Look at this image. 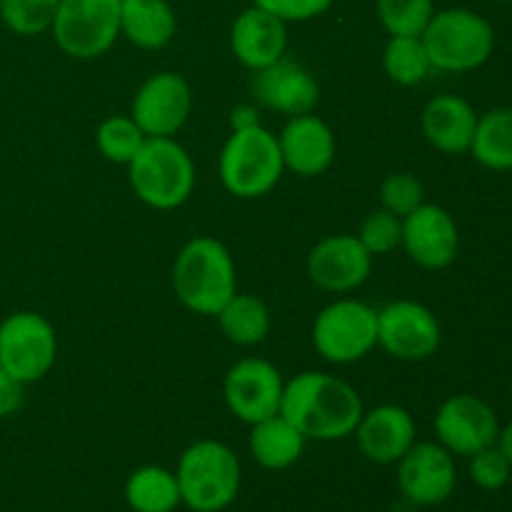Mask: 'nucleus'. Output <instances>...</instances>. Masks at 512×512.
<instances>
[{
	"label": "nucleus",
	"instance_id": "1",
	"mask_svg": "<svg viewBox=\"0 0 512 512\" xmlns=\"http://www.w3.org/2000/svg\"><path fill=\"white\" fill-rule=\"evenodd\" d=\"M363 413V400L353 385L315 370H305L285 383L280 403V415L295 425L305 440L320 443L350 438Z\"/></svg>",
	"mask_w": 512,
	"mask_h": 512
},
{
	"label": "nucleus",
	"instance_id": "2",
	"mask_svg": "<svg viewBox=\"0 0 512 512\" xmlns=\"http://www.w3.org/2000/svg\"><path fill=\"white\" fill-rule=\"evenodd\" d=\"M173 290L190 313L215 318L238 293V270L230 250L210 235L188 240L175 255Z\"/></svg>",
	"mask_w": 512,
	"mask_h": 512
},
{
	"label": "nucleus",
	"instance_id": "3",
	"mask_svg": "<svg viewBox=\"0 0 512 512\" xmlns=\"http://www.w3.org/2000/svg\"><path fill=\"white\" fill-rule=\"evenodd\" d=\"M180 500L193 512H223L235 503L243 468L233 450L220 440H198L183 450L175 468Z\"/></svg>",
	"mask_w": 512,
	"mask_h": 512
},
{
	"label": "nucleus",
	"instance_id": "4",
	"mask_svg": "<svg viewBox=\"0 0 512 512\" xmlns=\"http://www.w3.org/2000/svg\"><path fill=\"white\" fill-rule=\"evenodd\" d=\"M135 198L153 210H175L195 190V163L175 138H145L128 165Z\"/></svg>",
	"mask_w": 512,
	"mask_h": 512
},
{
	"label": "nucleus",
	"instance_id": "5",
	"mask_svg": "<svg viewBox=\"0 0 512 512\" xmlns=\"http://www.w3.org/2000/svg\"><path fill=\"white\" fill-rule=\"evenodd\" d=\"M283 153L278 135L263 128L233 130L218 158V175L223 188L238 200H255L268 195L283 178Z\"/></svg>",
	"mask_w": 512,
	"mask_h": 512
},
{
	"label": "nucleus",
	"instance_id": "6",
	"mask_svg": "<svg viewBox=\"0 0 512 512\" xmlns=\"http://www.w3.org/2000/svg\"><path fill=\"white\" fill-rule=\"evenodd\" d=\"M420 38L433 70L443 73H470L483 68L495 50L493 25L468 8L435 10Z\"/></svg>",
	"mask_w": 512,
	"mask_h": 512
},
{
	"label": "nucleus",
	"instance_id": "7",
	"mask_svg": "<svg viewBox=\"0 0 512 512\" xmlns=\"http://www.w3.org/2000/svg\"><path fill=\"white\" fill-rule=\"evenodd\" d=\"M313 348L333 365H350L378 348V310L355 298L325 305L313 323Z\"/></svg>",
	"mask_w": 512,
	"mask_h": 512
},
{
	"label": "nucleus",
	"instance_id": "8",
	"mask_svg": "<svg viewBox=\"0 0 512 512\" xmlns=\"http://www.w3.org/2000/svg\"><path fill=\"white\" fill-rule=\"evenodd\" d=\"M50 33L68 58H100L120 38V0H60Z\"/></svg>",
	"mask_w": 512,
	"mask_h": 512
},
{
	"label": "nucleus",
	"instance_id": "9",
	"mask_svg": "<svg viewBox=\"0 0 512 512\" xmlns=\"http://www.w3.org/2000/svg\"><path fill=\"white\" fill-rule=\"evenodd\" d=\"M58 358L53 323L35 310H18L0 320V368L18 383L43 380Z\"/></svg>",
	"mask_w": 512,
	"mask_h": 512
},
{
	"label": "nucleus",
	"instance_id": "10",
	"mask_svg": "<svg viewBox=\"0 0 512 512\" xmlns=\"http://www.w3.org/2000/svg\"><path fill=\"white\" fill-rule=\"evenodd\" d=\"M443 330L433 310L415 300H395L378 310V345L393 358L420 363L438 353Z\"/></svg>",
	"mask_w": 512,
	"mask_h": 512
},
{
	"label": "nucleus",
	"instance_id": "11",
	"mask_svg": "<svg viewBox=\"0 0 512 512\" xmlns=\"http://www.w3.org/2000/svg\"><path fill=\"white\" fill-rule=\"evenodd\" d=\"M193 113V90L180 73L160 70L140 83L130 118L148 138H173Z\"/></svg>",
	"mask_w": 512,
	"mask_h": 512
},
{
	"label": "nucleus",
	"instance_id": "12",
	"mask_svg": "<svg viewBox=\"0 0 512 512\" xmlns=\"http://www.w3.org/2000/svg\"><path fill=\"white\" fill-rule=\"evenodd\" d=\"M285 380L270 360L243 358L223 380V398L230 413L245 425H255L280 413Z\"/></svg>",
	"mask_w": 512,
	"mask_h": 512
},
{
	"label": "nucleus",
	"instance_id": "13",
	"mask_svg": "<svg viewBox=\"0 0 512 512\" xmlns=\"http://www.w3.org/2000/svg\"><path fill=\"white\" fill-rule=\"evenodd\" d=\"M435 435L445 450L460 458L480 453L495 445L500 433V420L495 410L478 395H450L435 413Z\"/></svg>",
	"mask_w": 512,
	"mask_h": 512
},
{
	"label": "nucleus",
	"instance_id": "14",
	"mask_svg": "<svg viewBox=\"0 0 512 512\" xmlns=\"http://www.w3.org/2000/svg\"><path fill=\"white\" fill-rule=\"evenodd\" d=\"M305 270L315 288L333 295H345L358 290L370 278L373 255L365 250L358 235H328L313 245Z\"/></svg>",
	"mask_w": 512,
	"mask_h": 512
},
{
	"label": "nucleus",
	"instance_id": "15",
	"mask_svg": "<svg viewBox=\"0 0 512 512\" xmlns=\"http://www.w3.org/2000/svg\"><path fill=\"white\" fill-rule=\"evenodd\" d=\"M398 485L408 503L433 508L455 493V455L440 443H418L398 460Z\"/></svg>",
	"mask_w": 512,
	"mask_h": 512
},
{
	"label": "nucleus",
	"instance_id": "16",
	"mask_svg": "<svg viewBox=\"0 0 512 512\" xmlns=\"http://www.w3.org/2000/svg\"><path fill=\"white\" fill-rule=\"evenodd\" d=\"M408 258L425 270H443L458 258L460 230L453 215L423 203L403 218V243Z\"/></svg>",
	"mask_w": 512,
	"mask_h": 512
},
{
	"label": "nucleus",
	"instance_id": "17",
	"mask_svg": "<svg viewBox=\"0 0 512 512\" xmlns=\"http://www.w3.org/2000/svg\"><path fill=\"white\" fill-rule=\"evenodd\" d=\"M250 93L255 103L280 115L313 113L320 100L318 80L308 68L288 58L275 60L268 68H260L250 80Z\"/></svg>",
	"mask_w": 512,
	"mask_h": 512
},
{
	"label": "nucleus",
	"instance_id": "18",
	"mask_svg": "<svg viewBox=\"0 0 512 512\" xmlns=\"http://www.w3.org/2000/svg\"><path fill=\"white\" fill-rule=\"evenodd\" d=\"M285 170L300 178H318L333 165L338 143L335 133L323 118L313 113L293 115L278 135Z\"/></svg>",
	"mask_w": 512,
	"mask_h": 512
},
{
	"label": "nucleus",
	"instance_id": "19",
	"mask_svg": "<svg viewBox=\"0 0 512 512\" xmlns=\"http://www.w3.org/2000/svg\"><path fill=\"white\" fill-rule=\"evenodd\" d=\"M353 435L370 463L395 465L415 445L418 428L413 415L400 405H378L365 410Z\"/></svg>",
	"mask_w": 512,
	"mask_h": 512
},
{
	"label": "nucleus",
	"instance_id": "20",
	"mask_svg": "<svg viewBox=\"0 0 512 512\" xmlns=\"http://www.w3.org/2000/svg\"><path fill=\"white\" fill-rule=\"evenodd\" d=\"M285 48H288V23L260 5L253 3L233 20L230 50L235 60L253 73L285 58Z\"/></svg>",
	"mask_w": 512,
	"mask_h": 512
},
{
	"label": "nucleus",
	"instance_id": "21",
	"mask_svg": "<svg viewBox=\"0 0 512 512\" xmlns=\"http://www.w3.org/2000/svg\"><path fill=\"white\" fill-rule=\"evenodd\" d=\"M478 113L465 98L453 93L435 95L420 115L425 140L445 155L470 153Z\"/></svg>",
	"mask_w": 512,
	"mask_h": 512
},
{
	"label": "nucleus",
	"instance_id": "22",
	"mask_svg": "<svg viewBox=\"0 0 512 512\" xmlns=\"http://www.w3.org/2000/svg\"><path fill=\"white\" fill-rule=\"evenodd\" d=\"M178 18L168 0H120V35L140 50H160L175 38Z\"/></svg>",
	"mask_w": 512,
	"mask_h": 512
},
{
	"label": "nucleus",
	"instance_id": "23",
	"mask_svg": "<svg viewBox=\"0 0 512 512\" xmlns=\"http://www.w3.org/2000/svg\"><path fill=\"white\" fill-rule=\"evenodd\" d=\"M248 448L255 463L263 470H288L303 458L305 438L283 415H273L250 425Z\"/></svg>",
	"mask_w": 512,
	"mask_h": 512
},
{
	"label": "nucleus",
	"instance_id": "24",
	"mask_svg": "<svg viewBox=\"0 0 512 512\" xmlns=\"http://www.w3.org/2000/svg\"><path fill=\"white\" fill-rule=\"evenodd\" d=\"M125 503L133 512H173L183 505L178 478L160 465H143L125 480Z\"/></svg>",
	"mask_w": 512,
	"mask_h": 512
},
{
	"label": "nucleus",
	"instance_id": "25",
	"mask_svg": "<svg viewBox=\"0 0 512 512\" xmlns=\"http://www.w3.org/2000/svg\"><path fill=\"white\" fill-rule=\"evenodd\" d=\"M215 318L225 338L240 348L263 343L270 333V310L258 295L235 293Z\"/></svg>",
	"mask_w": 512,
	"mask_h": 512
},
{
	"label": "nucleus",
	"instance_id": "26",
	"mask_svg": "<svg viewBox=\"0 0 512 512\" xmlns=\"http://www.w3.org/2000/svg\"><path fill=\"white\" fill-rule=\"evenodd\" d=\"M470 155L495 173L512 170V108H493L478 115Z\"/></svg>",
	"mask_w": 512,
	"mask_h": 512
},
{
	"label": "nucleus",
	"instance_id": "27",
	"mask_svg": "<svg viewBox=\"0 0 512 512\" xmlns=\"http://www.w3.org/2000/svg\"><path fill=\"white\" fill-rule=\"evenodd\" d=\"M383 70L395 85H403V88L423 83L433 70L423 38L420 35H390L383 50Z\"/></svg>",
	"mask_w": 512,
	"mask_h": 512
},
{
	"label": "nucleus",
	"instance_id": "28",
	"mask_svg": "<svg viewBox=\"0 0 512 512\" xmlns=\"http://www.w3.org/2000/svg\"><path fill=\"white\" fill-rule=\"evenodd\" d=\"M148 135L138 128L130 115H110L95 130V145L108 163L128 165L143 148Z\"/></svg>",
	"mask_w": 512,
	"mask_h": 512
},
{
	"label": "nucleus",
	"instance_id": "29",
	"mask_svg": "<svg viewBox=\"0 0 512 512\" xmlns=\"http://www.w3.org/2000/svg\"><path fill=\"white\" fill-rule=\"evenodd\" d=\"M375 13L388 35H423L435 15L433 0H375Z\"/></svg>",
	"mask_w": 512,
	"mask_h": 512
},
{
	"label": "nucleus",
	"instance_id": "30",
	"mask_svg": "<svg viewBox=\"0 0 512 512\" xmlns=\"http://www.w3.org/2000/svg\"><path fill=\"white\" fill-rule=\"evenodd\" d=\"M58 5L60 0H3L0 18H3L5 28L13 30L15 35L33 38V35H43L45 30H50Z\"/></svg>",
	"mask_w": 512,
	"mask_h": 512
},
{
	"label": "nucleus",
	"instance_id": "31",
	"mask_svg": "<svg viewBox=\"0 0 512 512\" xmlns=\"http://www.w3.org/2000/svg\"><path fill=\"white\" fill-rule=\"evenodd\" d=\"M358 240L370 255H388L403 243V220L388 210H375L363 220L358 230Z\"/></svg>",
	"mask_w": 512,
	"mask_h": 512
},
{
	"label": "nucleus",
	"instance_id": "32",
	"mask_svg": "<svg viewBox=\"0 0 512 512\" xmlns=\"http://www.w3.org/2000/svg\"><path fill=\"white\" fill-rule=\"evenodd\" d=\"M380 203L383 210L403 220L425 203L423 183L413 173H390L380 185Z\"/></svg>",
	"mask_w": 512,
	"mask_h": 512
},
{
	"label": "nucleus",
	"instance_id": "33",
	"mask_svg": "<svg viewBox=\"0 0 512 512\" xmlns=\"http://www.w3.org/2000/svg\"><path fill=\"white\" fill-rule=\"evenodd\" d=\"M468 470L473 483L478 485L480 490H488V493H495V490L505 488L512 475L510 460L500 453L498 445H490V448L470 455Z\"/></svg>",
	"mask_w": 512,
	"mask_h": 512
},
{
	"label": "nucleus",
	"instance_id": "34",
	"mask_svg": "<svg viewBox=\"0 0 512 512\" xmlns=\"http://www.w3.org/2000/svg\"><path fill=\"white\" fill-rule=\"evenodd\" d=\"M253 3L273 13L283 23H305V20L328 13L335 0H253Z\"/></svg>",
	"mask_w": 512,
	"mask_h": 512
},
{
	"label": "nucleus",
	"instance_id": "35",
	"mask_svg": "<svg viewBox=\"0 0 512 512\" xmlns=\"http://www.w3.org/2000/svg\"><path fill=\"white\" fill-rule=\"evenodd\" d=\"M25 385L18 383L10 373L0 368V420L10 418L23 408Z\"/></svg>",
	"mask_w": 512,
	"mask_h": 512
},
{
	"label": "nucleus",
	"instance_id": "36",
	"mask_svg": "<svg viewBox=\"0 0 512 512\" xmlns=\"http://www.w3.org/2000/svg\"><path fill=\"white\" fill-rule=\"evenodd\" d=\"M253 125H260L255 105H235L233 113H230V128L243 130V128H253Z\"/></svg>",
	"mask_w": 512,
	"mask_h": 512
},
{
	"label": "nucleus",
	"instance_id": "37",
	"mask_svg": "<svg viewBox=\"0 0 512 512\" xmlns=\"http://www.w3.org/2000/svg\"><path fill=\"white\" fill-rule=\"evenodd\" d=\"M495 445H498L500 453H503L505 458L510 460V465H512V420H510L508 425H505V428H500L498 440H495Z\"/></svg>",
	"mask_w": 512,
	"mask_h": 512
},
{
	"label": "nucleus",
	"instance_id": "38",
	"mask_svg": "<svg viewBox=\"0 0 512 512\" xmlns=\"http://www.w3.org/2000/svg\"><path fill=\"white\" fill-rule=\"evenodd\" d=\"M495 3H512V0H495Z\"/></svg>",
	"mask_w": 512,
	"mask_h": 512
},
{
	"label": "nucleus",
	"instance_id": "39",
	"mask_svg": "<svg viewBox=\"0 0 512 512\" xmlns=\"http://www.w3.org/2000/svg\"><path fill=\"white\" fill-rule=\"evenodd\" d=\"M0 3H3V0H0Z\"/></svg>",
	"mask_w": 512,
	"mask_h": 512
}]
</instances>
